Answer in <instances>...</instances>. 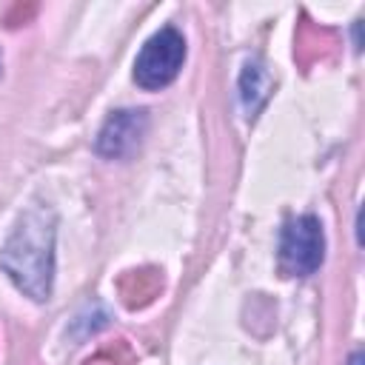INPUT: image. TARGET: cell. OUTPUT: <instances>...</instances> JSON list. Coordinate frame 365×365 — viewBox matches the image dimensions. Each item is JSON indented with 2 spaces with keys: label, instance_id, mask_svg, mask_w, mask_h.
<instances>
[{
  "label": "cell",
  "instance_id": "1",
  "mask_svg": "<svg viewBox=\"0 0 365 365\" xmlns=\"http://www.w3.org/2000/svg\"><path fill=\"white\" fill-rule=\"evenodd\" d=\"M54 240L57 214L48 205H31L0 248V268L34 302H46L54 288Z\"/></svg>",
  "mask_w": 365,
  "mask_h": 365
},
{
  "label": "cell",
  "instance_id": "3",
  "mask_svg": "<svg viewBox=\"0 0 365 365\" xmlns=\"http://www.w3.org/2000/svg\"><path fill=\"white\" fill-rule=\"evenodd\" d=\"M325 259V231L314 214L291 217L279 234V268L288 277H311Z\"/></svg>",
  "mask_w": 365,
  "mask_h": 365
},
{
  "label": "cell",
  "instance_id": "2",
  "mask_svg": "<svg viewBox=\"0 0 365 365\" xmlns=\"http://www.w3.org/2000/svg\"><path fill=\"white\" fill-rule=\"evenodd\" d=\"M182 63H185V37L174 26H163L143 43L134 60V83L145 91H160L168 83H174Z\"/></svg>",
  "mask_w": 365,
  "mask_h": 365
},
{
  "label": "cell",
  "instance_id": "5",
  "mask_svg": "<svg viewBox=\"0 0 365 365\" xmlns=\"http://www.w3.org/2000/svg\"><path fill=\"white\" fill-rule=\"evenodd\" d=\"M268 88V77L262 71L259 63H245L242 68V77H240V97H242V106L248 111V117H254L259 111V106L265 103V91Z\"/></svg>",
  "mask_w": 365,
  "mask_h": 365
},
{
  "label": "cell",
  "instance_id": "4",
  "mask_svg": "<svg viewBox=\"0 0 365 365\" xmlns=\"http://www.w3.org/2000/svg\"><path fill=\"white\" fill-rule=\"evenodd\" d=\"M148 131V114L143 108H120L111 111L97 134V154L108 160L131 157Z\"/></svg>",
  "mask_w": 365,
  "mask_h": 365
}]
</instances>
